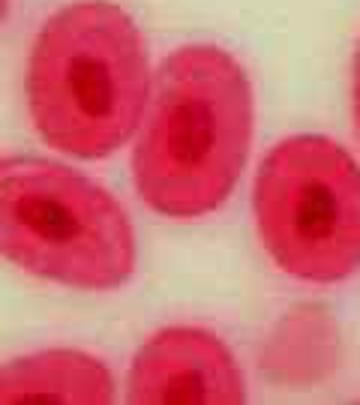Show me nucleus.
Returning <instances> with one entry per match:
<instances>
[{
    "instance_id": "obj_1",
    "label": "nucleus",
    "mask_w": 360,
    "mask_h": 405,
    "mask_svg": "<svg viewBox=\"0 0 360 405\" xmlns=\"http://www.w3.org/2000/svg\"><path fill=\"white\" fill-rule=\"evenodd\" d=\"M132 153L144 205L168 219H198L235 193L249 159L256 99L231 51L193 42L168 55L151 78Z\"/></svg>"
},
{
    "instance_id": "obj_2",
    "label": "nucleus",
    "mask_w": 360,
    "mask_h": 405,
    "mask_svg": "<svg viewBox=\"0 0 360 405\" xmlns=\"http://www.w3.org/2000/svg\"><path fill=\"white\" fill-rule=\"evenodd\" d=\"M151 78L135 18L111 0H76L42 21L30 46V121L60 153L111 156L139 130Z\"/></svg>"
},
{
    "instance_id": "obj_3",
    "label": "nucleus",
    "mask_w": 360,
    "mask_h": 405,
    "mask_svg": "<svg viewBox=\"0 0 360 405\" xmlns=\"http://www.w3.org/2000/svg\"><path fill=\"white\" fill-rule=\"evenodd\" d=\"M0 259L39 280L114 291L139 264L126 210L102 184L42 156H0Z\"/></svg>"
},
{
    "instance_id": "obj_4",
    "label": "nucleus",
    "mask_w": 360,
    "mask_h": 405,
    "mask_svg": "<svg viewBox=\"0 0 360 405\" xmlns=\"http://www.w3.org/2000/svg\"><path fill=\"white\" fill-rule=\"evenodd\" d=\"M264 249L303 282H342L360 270V165L340 142L289 135L264 156L252 189Z\"/></svg>"
},
{
    "instance_id": "obj_5",
    "label": "nucleus",
    "mask_w": 360,
    "mask_h": 405,
    "mask_svg": "<svg viewBox=\"0 0 360 405\" xmlns=\"http://www.w3.org/2000/svg\"><path fill=\"white\" fill-rule=\"evenodd\" d=\"M126 399L135 405H237L247 378L231 348L214 330L162 327L135 351Z\"/></svg>"
},
{
    "instance_id": "obj_6",
    "label": "nucleus",
    "mask_w": 360,
    "mask_h": 405,
    "mask_svg": "<svg viewBox=\"0 0 360 405\" xmlns=\"http://www.w3.org/2000/svg\"><path fill=\"white\" fill-rule=\"evenodd\" d=\"M114 376L81 348H48L0 364V405H109Z\"/></svg>"
},
{
    "instance_id": "obj_7",
    "label": "nucleus",
    "mask_w": 360,
    "mask_h": 405,
    "mask_svg": "<svg viewBox=\"0 0 360 405\" xmlns=\"http://www.w3.org/2000/svg\"><path fill=\"white\" fill-rule=\"evenodd\" d=\"M258 364L273 385L312 387L342 366V334L331 309L300 303L282 313L268 330Z\"/></svg>"
},
{
    "instance_id": "obj_8",
    "label": "nucleus",
    "mask_w": 360,
    "mask_h": 405,
    "mask_svg": "<svg viewBox=\"0 0 360 405\" xmlns=\"http://www.w3.org/2000/svg\"><path fill=\"white\" fill-rule=\"evenodd\" d=\"M352 105H354V130L360 142V39L354 48V67H352Z\"/></svg>"
},
{
    "instance_id": "obj_9",
    "label": "nucleus",
    "mask_w": 360,
    "mask_h": 405,
    "mask_svg": "<svg viewBox=\"0 0 360 405\" xmlns=\"http://www.w3.org/2000/svg\"><path fill=\"white\" fill-rule=\"evenodd\" d=\"M9 9H13V0H0V25L9 18Z\"/></svg>"
}]
</instances>
